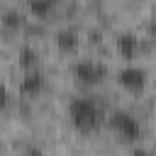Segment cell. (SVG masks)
I'll list each match as a JSON object with an SVG mask.
<instances>
[{
  "mask_svg": "<svg viewBox=\"0 0 156 156\" xmlns=\"http://www.w3.org/2000/svg\"><path fill=\"white\" fill-rule=\"evenodd\" d=\"M132 156H154V154H151L149 149H134V151H132Z\"/></svg>",
  "mask_w": 156,
  "mask_h": 156,
  "instance_id": "4fadbf2b",
  "label": "cell"
},
{
  "mask_svg": "<svg viewBox=\"0 0 156 156\" xmlns=\"http://www.w3.org/2000/svg\"><path fill=\"white\" fill-rule=\"evenodd\" d=\"M149 34L156 39V7H154V12H151V20H149Z\"/></svg>",
  "mask_w": 156,
  "mask_h": 156,
  "instance_id": "8fae6325",
  "label": "cell"
},
{
  "mask_svg": "<svg viewBox=\"0 0 156 156\" xmlns=\"http://www.w3.org/2000/svg\"><path fill=\"white\" fill-rule=\"evenodd\" d=\"M44 85H46V78H44L41 71H27L22 76V80H20V95L34 98V95H39L44 90Z\"/></svg>",
  "mask_w": 156,
  "mask_h": 156,
  "instance_id": "5b68a950",
  "label": "cell"
},
{
  "mask_svg": "<svg viewBox=\"0 0 156 156\" xmlns=\"http://www.w3.org/2000/svg\"><path fill=\"white\" fill-rule=\"evenodd\" d=\"M68 117L80 134H90L100 124V105L93 98H76L68 105Z\"/></svg>",
  "mask_w": 156,
  "mask_h": 156,
  "instance_id": "6da1fadb",
  "label": "cell"
},
{
  "mask_svg": "<svg viewBox=\"0 0 156 156\" xmlns=\"http://www.w3.org/2000/svg\"><path fill=\"white\" fill-rule=\"evenodd\" d=\"M110 124H112L115 134H117L122 141H127V144H134V141L141 136V124H139L136 117H134L132 112H127V110H115V112L110 115Z\"/></svg>",
  "mask_w": 156,
  "mask_h": 156,
  "instance_id": "7a4b0ae2",
  "label": "cell"
},
{
  "mask_svg": "<svg viewBox=\"0 0 156 156\" xmlns=\"http://www.w3.org/2000/svg\"><path fill=\"white\" fill-rule=\"evenodd\" d=\"M117 51H119V56L122 58H134L136 56V51H139V39L132 34V32H124V34H119L117 37Z\"/></svg>",
  "mask_w": 156,
  "mask_h": 156,
  "instance_id": "52a82bcc",
  "label": "cell"
},
{
  "mask_svg": "<svg viewBox=\"0 0 156 156\" xmlns=\"http://www.w3.org/2000/svg\"><path fill=\"white\" fill-rule=\"evenodd\" d=\"M73 78H76V83H80V85H100L102 80H105V76H107V68L102 66V63H95V61H78V63H73Z\"/></svg>",
  "mask_w": 156,
  "mask_h": 156,
  "instance_id": "3957f363",
  "label": "cell"
},
{
  "mask_svg": "<svg viewBox=\"0 0 156 156\" xmlns=\"http://www.w3.org/2000/svg\"><path fill=\"white\" fill-rule=\"evenodd\" d=\"M20 66L27 68V71H37V66H39V54H37L32 46H22V49H20Z\"/></svg>",
  "mask_w": 156,
  "mask_h": 156,
  "instance_id": "9c48e42d",
  "label": "cell"
},
{
  "mask_svg": "<svg viewBox=\"0 0 156 156\" xmlns=\"http://www.w3.org/2000/svg\"><path fill=\"white\" fill-rule=\"evenodd\" d=\"M61 0H29V12L37 17V20H46L56 7H58Z\"/></svg>",
  "mask_w": 156,
  "mask_h": 156,
  "instance_id": "ba28073f",
  "label": "cell"
},
{
  "mask_svg": "<svg viewBox=\"0 0 156 156\" xmlns=\"http://www.w3.org/2000/svg\"><path fill=\"white\" fill-rule=\"evenodd\" d=\"M27 156H44V151L37 149V146H29V149H27Z\"/></svg>",
  "mask_w": 156,
  "mask_h": 156,
  "instance_id": "7c38bea8",
  "label": "cell"
},
{
  "mask_svg": "<svg viewBox=\"0 0 156 156\" xmlns=\"http://www.w3.org/2000/svg\"><path fill=\"white\" fill-rule=\"evenodd\" d=\"M2 24H5V29H20V27L24 24V17H22L17 10H7V12L2 15Z\"/></svg>",
  "mask_w": 156,
  "mask_h": 156,
  "instance_id": "30bf717a",
  "label": "cell"
},
{
  "mask_svg": "<svg viewBox=\"0 0 156 156\" xmlns=\"http://www.w3.org/2000/svg\"><path fill=\"white\" fill-rule=\"evenodd\" d=\"M117 83H119L127 93L139 95V93H144V88H146V71L139 68V66H127V68H122V71L117 73Z\"/></svg>",
  "mask_w": 156,
  "mask_h": 156,
  "instance_id": "277c9868",
  "label": "cell"
},
{
  "mask_svg": "<svg viewBox=\"0 0 156 156\" xmlns=\"http://www.w3.org/2000/svg\"><path fill=\"white\" fill-rule=\"evenodd\" d=\"M78 32L76 29H71V27H66V29H58L56 34H54V44L58 46V51H66V54H73L76 49H78Z\"/></svg>",
  "mask_w": 156,
  "mask_h": 156,
  "instance_id": "8992f818",
  "label": "cell"
}]
</instances>
